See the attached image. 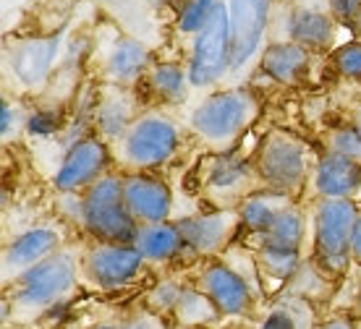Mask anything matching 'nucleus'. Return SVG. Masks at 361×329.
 Returning <instances> with one entry per match:
<instances>
[{"mask_svg":"<svg viewBox=\"0 0 361 329\" xmlns=\"http://www.w3.org/2000/svg\"><path fill=\"white\" fill-rule=\"evenodd\" d=\"M58 47H61V37H32L18 42L11 50V71L24 87H42L45 79L50 76L55 58H58Z\"/></svg>","mask_w":361,"mask_h":329,"instance_id":"nucleus-15","label":"nucleus"},{"mask_svg":"<svg viewBox=\"0 0 361 329\" xmlns=\"http://www.w3.org/2000/svg\"><path fill=\"white\" fill-rule=\"evenodd\" d=\"M58 125H61V120L53 110H37L27 118V131L32 136H53L58 131Z\"/></svg>","mask_w":361,"mask_h":329,"instance_id":"nucleus-30","label":"nucleus"},{"mask_svg":"<svg viewBox=\"0 0 361 329\" xmlns=\"http://www.w3.org/2000/svg\"><path fill=\"white\" fill-rule=\"evenodd\" d=\"M335 68L348 79H361V42H348V45L338 47Z\"/></svg>","mask_w":361,"mask_h":329,"instance_id":"nucleus-29","label":"nucleus"},{"mask_svg":"<svg viewBox=\"0 0 361 329\" xmlns=\"http://www.w3.org/2000/svg\"><path fill=\"white\" fill-rule=\"evenodd\" d=\"M272 0H228V18H231V71H241L249 66L267 32Z\"/></svg>","mask_w":361,"mask_h":329,"instance_id":"nucleus-9","label":"nucleus"},{"mask_svg":"<svg viewBox=\"0 0 361 329\" xmlns=\"http://www.w3.org/2000/svg\"><path fill=\"white\" fill-rule=\"evenodd\" d=\"M327 13L341 24H356L361 13V0H327Z\"/></svg>","mask_w":361,"mask_h":329,"instance_id":"nucleus-31","label":"nucleus"},{"mask_svg":"<svg viewBox=\"0 0 361 329\" xmlns=\"http://www.w3.org/2000/svg\"><path fill=\"white\" fill-rule=\"evenodd\" d=\"M123 196L128 212L139 225L168 223L173 209V194L163 178L152 173H131L123 178Z\"/></svg>","mask_w":361,"mask_h":329,"instance_id":"nucleus-11","label":"nucleus"},{"mask_svg":"<svg viewBox=\"0 0 361 329\" xmlns=\"http://www.w3.org/2000/svg\"><path fill=\"white\" fill-rule=\"evenodd\" d=\"M257 175V168H252L244 157L235 154H217L204 175V186L212 196H241L244 201L252 194V183Z\"/></svg>","mask_w":361,"mask_h":329,"instance_id":"nucleus-17","label":"nucleus"},{"mask_svg":"<svg viewBox=\"0 0 361 329\" xmlns=\"http://www.w3.org/2000/svg\"><path fill=\"white\" fill-rule=\"evenodd\" d=\"M11 131H13V107L8 99H3L0 102V134H3V139H8Z\"/></svg>","mask_w":361,"mask_h":329,"instance_id":"nucleus-35","label":"nucleus"},{"mask_svg":"<svg viewBox=\"0 0 361 329\" xmlns=\"http://www.w3.org/2000/svg\"><path fill=\"white\" fill-rule=\"evenodd\" d=\"M359 206L353 199H319L314 206V251L319 267L330 275L345 272L351 261L353 228Z\"/></svg>","mask_w":361,"mask_h":329,"instance_id":"nucleus-3","label":"nucleus"},{"mask_svg":"<svg viewBox=\"0 0 361 329\" xmlns=\"http://www.w3.org/2000/svg\"><path fill=\"white\" fill-rule=\"evenodd\" d=\"M231 18H228V3H220L215 13L209 16L204 29L194 37L189 58V81L197 89H207L231 71Z\"/></svg>","mask_w":361,"mask_h":329,"instance_id":"nucleus-7","label":"nucleus"},{"mask_svg":"<svg viewBox=\"0 0 361 329\" xmlns=\"http://www.w3.org/2000/svg\"><path fill=\"white\" fill-rule=\"evenodd\" d=\"M356 311H359V316H361V290H359V298H356Z\"/></svg>","mask_w":361,"mask_h":329,"instance_id":"nucleus-42","label":"nucleus"},{"mask_svg":"<svg viewBox=\"0 0 361 329\" xmlns=\"http://www.w3.org/2000/svg\"><path fill=\"white\" fill-rule=\"evenodd\" d=\"M202 290L215 303L217 311L226 316L246 314L252 306V290H249L246 280L223 261H212L202 272Z\"/></svg>","mask_w":361,"mask_h":329,"instance_id":"nucleus-14","label":"nucleus"},{"mask_svg":"<svg viewBox=\"0 0 361 329\" xmlns=\"http://www.w3.org/2000/svg\"><path fill=\"white\" fill-rule=\"evenodd\" d=\"M149 50L134 37H121L116 45L110 47L108 55V79L116 87H128L149 71Z\"/></svg>","mask_w":361,"mask_h":329,"instance_id":"nucleus-20","label":"nucleus"},{"mask_svg":"<svg viewBox=\"0 0 361 329\" xmlns=\"http://www.w3.org/2000/svg\"><path fill=\"white\" fill-rule=\"evenodd\" d=\"M223 0H183L178 13V32L180 35H194L197 37L204 24L209 21V16L215 13V8Z\"/></svg>","mask_w":361,"mask_h":329,"instance_id":"nucleus-26","label":"nucleus"},{"mask_svg":"<svg viewBox=\"0 0 361 329\" xmlns=\"http://www.w3.org/2000/svg\"><path fill=\"white\" fill-rule=\"evenodd\" d=\"M259 68L278 84H298L309 71V50L296 42H272L264 47Z\"/></svg>","mask_w":361,"mask_h":329,"instance_id":"nucleus-19","label":"nucleus"},{"mask_svg":"<svg viewBox=\"0 0 361 329\" xmlns=\"http://www.w3.org/2000/svg\"><path fill=\"white\" fill-rule=\"evenodd\" d=\"M110 165L108 144L97 136H84L68 147L61 168L55 173V188L61 194H76L82 188L94 186L99 178H105Z\"/></svg>","mask_w":361,"mask_h":329,"instance_id":"nucleus-10","label":"nucleus"},{"mask_svg":"<svg viewBox=\"0 0 361 329\" xmlns=\"http://www.w3.org/2000/svg\"><path fill=\"white\" fill-rule=\"evenodd\" d=\"M61 246V232L55 228L39 225V228H29L21 232L16 240H11V246L3 251V277L18 280L27 269L39 264L42 259L53 256Z\"/></svg>","mask_w":361,"mask_h":329,"instance_id":"nucleus-13","label":"nucleus"},{"mask_svg":"<svg viewBox=\"0 0 361 329\" xmlns=\"http://www.w3.org/2000/svg\"><path fill=\"white\" fill-rule=\"evenodd\" d=\"M353 125L359 128V134H361V105H359V110H356V116H353Z\"/></svg>","mask_w":361,"mask_h":329,"instance_id":"nucleus-39","label":"nucleus"},{"mask_svg":"<svg viewBox=\"0 0 361 329\" xmlns=\"http://www.w3.org/2000/svg\"><path fill=\"white\" fill-rule=\"evenodd\" d=\"M351 259H353V261H356V264H361V209H359V220H356V228H353Z\"/></svg>","mask_w":361,"mask_h":329,"instance_id":"nucleus-36","label":"nucleus"},{"mask_svg":"<svg viewBox=\"0 0 361 329\" xmlns=\"http://www.w3.org/2000/svg\"><path fill=\"white\" fill-rule=\"evenodd\" d=\"M180 147V128L163 113H147L121 139V160L139 173L163 168Z\"/></svg>","mask_w":361,"mask_h":329,"instance_id":"nucleus-4","label":"nucleus"},{"mask_svg":"<svg viewBox=\"0 0 361 329\" xmlns=\"http://www.w3.org/2000/svg\"><path fill=\"white\" fill-rule=\"evenodd\" d=\"M304 240V214L298 212V206L290 204L286 212L278 217V223L272 225V230L262 238L264 249H275L283 254H296L301 251Z\"/></svg>","mask_w":361,"mask_h":329,"instance_id":"nucleus-25","label":"nucleus"},{"mask_svg":"<svg viewBox=\"0 0 361 329\" xmlns=\"http://www.w3.org/2000/svg\"><path fill=\"white\" fill-rule=\"evenodd\" d=\"M92 329H121V327H113V324H97V327H92Z\"/></svg>","mask_w":361,"mask_h":329,"instance_id":"nucleus-40","label":"nucleus"},{"mask_svg":"<svg viewBox=\"0 0 361 329\" xmlns=\"http://www.w3.org/2000/svg\"><path fill=\"white\" fill-rule=\"evenodd\" d=\"M178 230L183 235V246L191 254H217L226 246L231 235L235 232V228L241 225V214L238 209H223V212L212 214H194V217H183L178 220Z\"/></svg>","mask_w":361,"mask_h":329,"instance_id":"nucleus-12","label":"nucleus"},{"mask_svg":"<svg viewBox=\"0 0 361 329\" xmlns=\"http://www.w3.org/2000/svg\"><path fill=\"white\" fill-rule=\"evenodd\" d=\"M262 329H296V321H293V316H290L286 309H275V311H270V316L264 319Z\"/></svg>","mask_w":361,"mask_h":329,"instance_id":"nucleus-33","label":"nucleus"},{"mask_svg":"<svg viewBox=\"0 0 361 329\" xmlns=\"http://www.w3.org/2000/svg\"><path fill=\"white\" fill-rule=\"evenodd\" d=\"M353 27H356V32H359V37H361V13H359V18H356V24H353Z\"/></svg>","mask_w":361,"mask_h":329,"instance_id":"nucleus-41","label":"nucleus"},{"mask_svg":"<svg viewBox=\"0 0 361 329\" xmlns=\"http://www.w3.org/2000/svg\"><path fill=\"white\" fill-rule=\"evenodd\" d=\"M121 329H163V321L157 319L154 314H136Z\"/></svg>","mask_w":361,"mask_h":329,"instance_id":"nucleus-34","label":"nucleus"},{"mask_svg":"<svg viewBox=\"0 0 361 329\" xmlns=\"http://www.w3.org/2000/svg\"><path fill=\"white\" fill-rule=\"evenodd\" d=\"M335 21L330 13L317 8H293L288 16V42L307 47V50H325L335 39Z\"/></svg>","mask_w":361,"mask_h":329,"instance_id":"nucleus-18","label":"nucleus"},{"mask_svg":"<svg viewBox=\"0 0 361 329\" xmlns=\"http://www.w3.org/2000/svg\"><path fill=\"white\" fill-rule=\"evenodd\" d=\"M76 254L73 251H55L53 256L42 259L39 264L27 269L16 280V303L27 311L47 309L63 301L76 285Z\"/></svg>","mask_w":361,"mask_h":329,"instance_id":"nucleus-6","label":"nucleus"},{"mask_svg":"<svg viewBox=\"0 0 361 329\" xmlns=\"http://www.w3.org/2000/svg\"><path fill=\"white\" fill-rule=\"evenodd\" d=\"M145 3H149L152 8H165V6H171L173 0H145Z\"/></svg>","mask_w":361,"mask_h":329,"instance_id":"nucleus-38","label":"nucleus"},{"mask_svg":"<svg viewBox=\"0 0 361 329\" xmlns=\"http://www.w3.org/2000/svg\"><path fill=\"white\" fill-rule=\"evenodd\" d=\"M79 220L92 238L99 243H136L142 225L128 212L126 196H123V178L105 175L94 186L87 188L79 204Z\"/></svg>","mask_w":361,"mask_h":329,"instance_id":"nucleus-2","label":"nucleus"},{"mask_svg":"<svg viewBox=\"0 0 361 329\" xmlns=\"http://www.w3.org/2000/svg\"><path fill=\"white\" fill-rule=\"evenodd\" d=\"M147 81H149V89H152L154 97L168 102V105L183 102L191 87L189 71L176 66V63H154L147 71Z\"/></svg>","mask_w":361,"mask_h":329,"instance_id":"nucleus-24","label":"nucleus"},{"mask_svg":"<svg viewBox=\"0 0 361 329\" xmlns=\"http://www.w3.org/2000/svg\"><path fill=\"white\" fill-rule=\"evenodd\" d=\"M84 275L102 290H118L136 280L145 267V256L134 243H97L84 254Z\"/></svg>","mask_w":361,"mask_h":329,"instance_id":"nucleus-8","label":"nucleus"},{"mask_svg":"<svg viewBox=\"0 0 361 329\" xmlns=\"http://www.w3.org/2000/svg\"><path fill=\"white\" fill-rule=\"evenodd\" d=\"M317 329H353V324H351V321H345V319H333V321L319 324Z\"/></svg>","mask_w":361,"mask_h":329,"instance_id":"nucleus-37","label":"nucleus"},{"mask_svg":"<svg viewBox=\"0 0 361 329\" xmlns=\"http://www.w3.org/2000/svg\"><path fill=\"white\" fill-rule=\"evenodd\" d=\"M180 295H183V287H178V285H173V283H165V285H160V287L154 290L152 298H154V303H157L160 309H173V311H176Z\"/></svg>","mask_w":361,"mask_h":329,"instance_id":"nucleus-32","label":"nucleus"},{"mask_svg":"<svg viewBox=\"0 0 361 329\" xmlns=\"http://www.w3.org/2000/svg\"><path fill=\"white\" fill-rule=\"evenodd\" d=\"M257 175L270 191L293 196L304 188L309 173L307 147L286 131H272L257 151Z\"/></svg>","mask_w":361,"mask_h":329,"instance_id":"nucleus-5","label":"nucleus"},{"mask_svg":"<svg viewBox=\"0 0 361 329\" xmlns=\"http://www.w3.org/2000/svg\"><path fill=\"white\" fill-rule=\"evenodd\" d=\"M327 151L330 154H341L348 160L361 162V134L356 125H343L335 128L333 134L327 136Z\"/></svg>","mask_w":361,"mask_h":329,"instance_id":"nucleus-28","label":"nucleus"},{"mask_svg":"<svg viewBox=\"0 0 361 329\" xmlns=\"http://www.w3.org/2000/svg\"><path fill=\"white\" fill-rule=\"evenodd\" d=\"M136 249L142 251L145 261H171L186 251L183 235H180L176 223H157V225H142L136 235Z\"/></svg>","mask_w":361,"mask_h":329,"instance_id":"nucleus-23","label":"nucleus"},{"mask_svg":"<svg viewBox=\"0 0 361 329\" xmlns=\"http://www.w3.org/2000/svg\"><path fill=\"white\" fill-rule=\"evenodd\" d=\"M94 125L105 139H123L126 131L134 125V97L126 87H110L105 97L97 102L94 110Z\"/></svg>","mask_w":361,"mask_h":329,"instance_id":"nucleus-21","label":"nucleus"},{"mask_svg":"<svg viewBox=\"0 0 361 329\" xmlns=\"http://www.w3.org/2000/svg\"><path fill=\"white\" fill-rule=\"evenodd\" d=\"M176 314H178L183 321H191V324H202V321L215 319L217 309L215 303L209 301L207 293H194V290H183L178 306H176Z\"/></svg>","mask_w":361,"mask_h":329,"instance_id":"nucleus-27","label":"nucleus"},{"mask_svg":"<svg viewBox=\"0 0 361 329\" xmlns=\"http://www.w3.org/2000/svg\"><path fill=\"white\" fill-rule=\"evenodd\" d=\"M312 180L322 199H353L361 191V162L327 151L314 165Z\"/></svg>","mask_w":361,"mask_h":329,"instance_id":"nucleus-16","label":"nucleus"},{"mask_svg":"<svg viewBox=\"0 0 361 329\" xmlns=\"http://www.w3.org/2000/svg\"><path fill=\"white\" fill-rule=\"evenodd\" d=\"M259 116V99L249 89L212 92L194 107L191 131L215 149H228Z\"/></svg>","mask_w":361,"mask_h":329,"instance_id":"nucleus-1","label":"nucleus"},{"mask_svg":"<svg viewBox=\"0 0 361 329\" xmlns=\"http://www.w3.org/2000/svg\"><path fill=\"white\" fill-rule=\"evenodd\" d=\"M293 204L290 196L278 194V191H254L241 201L238 206V214H241V225H244L249 232H257V235H267L272 230V225L278 223V217L288 206Z\"/></svg>","mask_w":361,"mask_h":329,"instance_id":"nucleus-22","label":"nucleus"}]
</instances>
